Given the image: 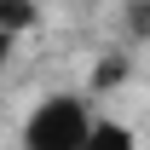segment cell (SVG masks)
<instances>
[{
  "label": "cell",
  "instance_id": "3957f363",
  "mask_svg": "<svg viewBox=\"0 0 150 150\" xmlns=\"http://www.w3.org/2000/svg\"><path fill=\"white\" fill-rule=\"evenodd\" d=\"M35 18H40L35 0H0V29H6V35H23Z\"/></svg>",
  "mask_w": 150,
  "mask_h": 150
},
{
  "label": "cell",
  "instance_id": "277c9868",
  "mask_svg": "<svg viewBox=\"0 0 150 150\" xmlns=\"http://www.w3.org/2000/svg\"><path fill=\"white\" fill-rule=\"evenodd\" d=\"M110 81H127V58H104V69H98V87H110Z\"/></svg>",
  "mask_w": 150,
  "mask_h": 150
},
{
  "label": "cell",
  "instance_id": "7a4b0ae2",
  "mask_svg": "<svg viewBox=\"0 0 150 150\" xmlns=\"http://www.w3.org/2000/svg\"><path fill=\"white\" fill-rule=\"evenodd\" d=\"M81 150H139V139H133V127H127V121H110V115H98Z\"/></svg>",
  "mask_w": 150,
  "mask_h": 150
},
{
  "label": "cell",
  "instance_id": "5b68a950",
  "mask_svg": "<svg viewBox=\"0 0 150 150\" xmlns=\"http://www.w3.org/2000/svg\"><path fill=\"white\" fill-rule=\"evenodd\" d=\"M12 40H18V35H6V29H0V64L12 58Z\"/></svg>",
  "mask_w": 150,
  "mask_h": 150
},
{
  "label": "cell",
  "instance_id": "6da1fadb",
  "mask_svg": "<svg viewBox=\"0 0 150 150\" xmlns=\"http://www.w3.org/2000/svg\"><path fill=\"white\" fill-rule=\"evenodd\" d=\"M93 104H87V93H52L40 98L35 110L23 115V133L18 144L23 150H81L87 144V133H93Z\"/></svg>",
  "mask_w": 150,
  "mask_h": 150
}]
</instances>
